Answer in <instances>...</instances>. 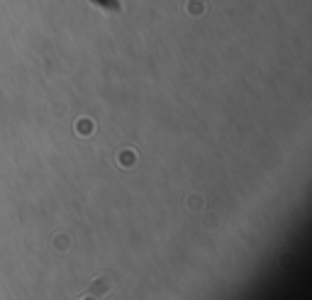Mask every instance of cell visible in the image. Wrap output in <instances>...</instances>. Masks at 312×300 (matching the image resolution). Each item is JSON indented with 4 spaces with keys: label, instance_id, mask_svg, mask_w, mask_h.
<instances>
[{
    "label": "cell",
    "instance_id": "cell-1",
    "mask_svg": "<svg viewBox=\"0 0 312 300\" xmlns=\"http://www.w3.org/2000/svg\"><path fill=\"white\" fill-rule=\"evenodd\" d=\"M110 293H112V281L108 276H98L93 283L88 286V290H85V295H93V298H105Z\"/></svg>",
    "mask_w": 312,
    "mask_h": 300
},
{
    "label": "cell",
    "instance_id": "cell-2",
    "mask_svg": "<svg viewBox=\"0 0 312 300\" xmlns=\"http://www.w3.org/2000/svg\"><path fill=\"white\" fill-rule=\"evenodd\" d=\"M85 295V293H83ZM81 300H100V298H93V295H85V298H81Z\"/></svg>",
    "mask_w": 312,
    "mask_h": 300
}]
</instances>
